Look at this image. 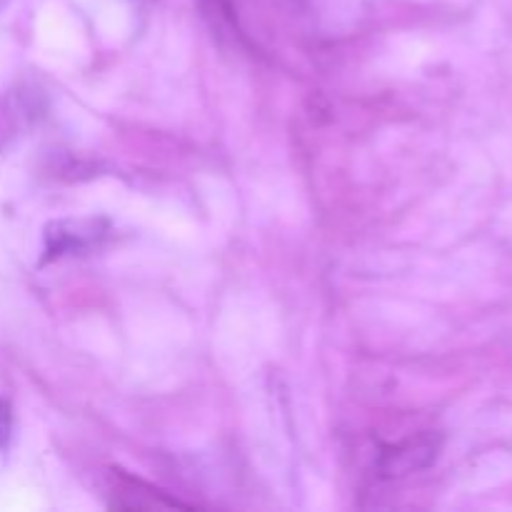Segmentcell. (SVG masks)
<instances>
[{"instance_id": "obj_1", "label": "cell", "mask_w": 512, "mask_h": 512, "mask_svg": "<svg viewBox=\"0 0 512 512\" xmlns=\"http://www.w3.org/2000/svg\"><path fill=\"white\" fill-rule=\"evenodd\" d=\"M440 448H443V438L440 435H413V438L403 440V443L383 448L378 468L385 478H405V475L430 468L438 460Z\"/></svg>"}, {"instance_id": "obj_4", "label": "cell", "mask_w": 512, "mask_h": 512, "mask_svg": "<svg viewBox=\"0 0 512 512\" xmlns=\"http://www.w3.org/2000/svg\"><path fill=\"white\" fill-rule=\"evenodd\" d=\"M10 435H13V413H10V403L0 395V450L8 448Z\"/></svg>"}, {"instance_id": "obj_2", "label": "cell", "mask_w": 512, "mask_h": 512, "mask_svg": "<svg viewBox=\"0 0 512 512\" xmlns=\"http://www.w3.org/2000/svg\"><path fill=\"white\" fill-rule=\"evenodd\" d=\"M110 505L120 510H160V508H185L180 500L170 498L163 490L143 483L120 470H110Z\"/></svg>"}, {"instance_id": "obj_3", "label": "cell", "mask_w": 512, "mask_h": 512, "mask_svg": "<svg viewBox=\"0 0 512 512\" xmlns=\"http://www.w3.org/2000/svg\"><path fill=\"white\" fill-rule=\"evenodd\" d=\"M105 235V220H60L45 233V253L48 260L60 255L83 253L100 243Z\"/></svg>"}]
</instances>
